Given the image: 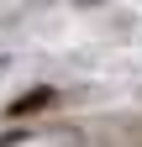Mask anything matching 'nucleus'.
I'll return each instance as SVG.
<instances>
[{
	"mask_svg": "<svg viewBox=\"0 0 142 147\" xmlns=\"http://www.w3.org/2000/svg\"><path fill=\"white\" fill-rule=\"evenodd\" d=\"M79 5H100V0H79Z\"/></svg>",
	"mask_w": 142,
	"mask_h": 147,
	"instance_id": "2",
	"label": "nucleus"
},
{
	"mask_svg": "<svg viewBox=\"0 0 142 147\" xmlns=\"http://www.w3.org/2000/svg\"><path fill=\"white\" fill-rule=\"evenodd\" d=\"M42 105H53V89H32L26 100H16V105H11V116H26V110H42Z\"/></svg>",
	"mask_w": 142,
	"mask_h": 147,
	"instance_id": "1",
	"label": "nucleus"
}]
</instances>
